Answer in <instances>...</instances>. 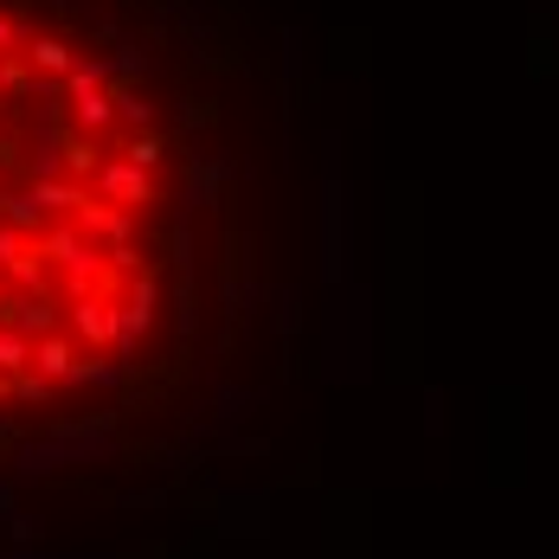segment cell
<instances>
[{
  "instance_id": "6da1fadb",
  "label": "cell",
  "mask_w": 559,
  "mask_h": 559,
  "mask_svg": "<svg viewBox=\"0 0 559 559\" xmlns=\"http://www.w3.org/2000/svg\"><path fill=\"white\" fill-rule=\"evenodd\" d=\"M110 450H116L110 418H97V425H58L52 438H26V444L13 450V476L39 483V476H58L71 463H104Z\"/></svg>"
},
{
  "instance_id": "7a4b0ae2",
  "label": "cell",
  "mask_w": 559,
  "mask_h": 559,
  "mask_svg": "<svg viewBox=\"0 0 559 559\" xmlns=\"http://www.w3.org/2000/svg\"><path fill=\"white\" fill-rule=\"evenodd\" d=\"M39 258H46L58 277H64V289H71V296H91L97 283L110 277V251H104V245H97V238H91L78 219L46 225V231H39Z\"/></svg>"
},
{
  "instance_id": "3957f363",
  "label": "cell",
  "mask_w": 559,
  "mask_h": 559,
  "mask_svg": "<svg viewBox=\"0 0 559 559\" xmlns=\"http://www.w3.org/2000/svg\"><path fill=\"white\" fill-rule=\"evenodd\" d=\"M322 283H347V180H341V142L322 135Z\"/></svg>"
},
{
  "instance_id": "277c9868",
  "label": "cell",
  "mask_w": 559,
  "mask_h": 559,
  "mask_svg": "<svg viewBox=\"0 0 559 559\" xmlns=\"http://www.w3.org/2000/svg\"><path fill=\"white\" fill-rule=\"evenodd\" d=\"M335 296L341 302H335V329H329V373L335 380H367V354H373L367 347V302L373 296L347 289V283H341Z\"/></svg>"
},
{
  "instance_id": "5b68a950",
  "label": "cell",
  "mask_w": 559,
  "mask_h": 559,
  "mask_svg": "<svg viewBox=\"0 0 559 559\" xmlns=\"http://www.w3.org/2000/svg\"><path fill=\"white\" fill-rule=\"evenodd\" d=\"M91 187H97V200H110V206H155V174L135 168L129 155H104L97 174H91Z\"/></svg>"
},
{
  "instance_id": "8992f818",
  "label": "cell",
  "mask_w": 559,
  "mask_h": 559,
  "mask_svg": "<svg viewBox=\"0 0 559 559\" xmlns=\"http://www.w3.org/2000/svg\"><path fill=\"white\" fill-rule=\"evenodd\" d=\"M155 309H162V283L148 271H135L129 283V302H122V335H116V360H135V341L155 329Z\"/></svg>"
},
{
  "instance_id": "52a82bcc",
  "label": "cell",
  "mask_w": 559,
  "mask_h": 559,
  "mask_svg": "<svg viewBox=\"0 0 559 559\" xmlns=\"http://www.w3.org/2000/svg\"><path fill=\"white\" fill-rule=\"evenodd\" d=\"M71 335L84 341V347H116V335H122V309H116L104 289L71 296Z\"/></svg>"
},
{
  "instance_id": "ba28073f",
  "label": "cell",
  "mask_w": 559,
  "mask_h": 559,
  "mask_svg": "<svg viewBox=\"0 0 559 559\" xmlns=\"http://www.w3.org/2000/svg\"><path fill=\"white\" fill-rule=\"evenodd\" d=\"M78 225L110 251V245H129V231H135V219H129V206H110V200H84L78 206Z\"/></svg>"
},
{
  "instance_id": "9c48e42d",
  "label": "cell",
  "mask_w": 559,
  "mask_h": 559,
  "mask_svg": "<svg viewBox=\"0 0 559 559\" xmlns=\"http://www.w3.org/2000/svg\"><path fill=\"white\" fill-rule=\"evenodd\" d=\"M225 180H231V162H219V155H200V162L187 168V213H213Z\"/></svg>"
},
{
  "instance_id": "30bf717a",
  "label": "cell",
  "mask_w": 559,
  "mask_h": 559,
  "mask_svg": "<svg viewBox=\"0 0 559 559\" xmlns=\"http://www.w3.org/2000/svg\"><path fill=\"white\" fill-rule=\"evenodd\" d=\"M78 347H71V335H39L33 341V373H46L52 386H71L78 380Z\"/></svg>"
},
{
  "instance_id": "8fae6325",
  "label": "cell",
  "mask_w": 559,
  "mask_h": 559,
  "mask_svg": "<svg viewBox=\"0 0 559 559\" xmlns=\"http://www.w3.org/2000/svg\"><path fill=\"white\" fill-rule=\"evenodd\" d=\"M64 104H71V129H78V135H104V129L116 122L110 84H97V91H71Z\"/></svg>"
},
{
  "instance_id": "7c38bea8",
  "label": "cell",
  "mask_w": 559,
  "mask_h": 559,
  "mask_svg": "<svg viewBox=\"0 0 559 559\" xmlns=\"http://www.w3.org/2000/svg\"><path fill=\"white\" fill-rule=\"evenodd\" d=\"M0 322H13L20 335H58V309L46 296H7V309H0Z\"/></svg>"
},
{
  "instance_id": "4fadbf2b",
  "label": "cell",
  "mask_w": 559,
  "mask_h": 559,
  "mask_svg": "<svg viewBox=\"0 0 559 559\" xmlns=\"http://www.w3.org/2000/svg\"><path fill=\"white\" fill-rule=\"evenodd\" d=\"M33 200L46 206V219H58V213H64V219H78V206H84L91 193H84L78 180H64V174H58V180H33Z\"/></svg>"
},
{
  "instance_id": "5bb4252c",
  "label": "cell",
  "mask_w": 559,
  "mask_h": 559,
  "mask_svg": "<svg viewBox=\"0 0 559 559\" xmlns=\"http://www.w3.org/2000/svg\"><path fill=\"white\" fill-rule=\"evenodd\" d=\"M26 64H33V71H46V78H64L78 58H71V46H64L58 33H33V39H26Z\"/></svg>"
},
{
  "instance_id": "9a60e30c",
  "label": "cell",
  "mask_w": 559,
  "mask_h": 559,
  "mask_svg": "<svg viewBox=\"0 0 559 559\" xmlns=\"http://www.w3.org/2000/svg\"><path fill=\"white\" fill-rule=\"evenodd\" d=\"M0 219H7V225H20V231H33V238H39V231H46V206L33 200V187H20V193H0Z\"/></svg>"
},
{
  "instance_id": "2e32d148",
  "label": "cell",
  "mask_w": 559,
  "mask_h": 559,
  "mask_svg": "<svg viewBox=\"0 0 559 559\" xmlns=\"http://www.w3.org/2000/svg\"><path fill=\"white\" fill-rule=\"evenodd\" d=\"M116 122H129V129H155V104L135 91V84H116Z\"/></svg>"
},
{
  "instance_id": "e0dca14e",
  "label": "cell",
  "mask_w": 559,
  "mask_h": 559,
  "mask_svg": "<svg viewBox=\"0 0 559 559\" xmlns=\"http://www.w3.org/2000/svg\"><path fill=\"white\" fill-rule=\"evenodd\" d=\"M33 367V335H20L13 322H0V373H26Z\"/></svg>"
},
{
  "instance_id": "ac0fdd59",
  "label": "cell",
  "mask_w": 559,
  "mask_h": 559,
  "mask_svg": "<svg viewBox=\"0 0 559 559\" xmlns=\"http://www.w3.org/2000/svg\"><path fill=\"white\" fill-rule=\"evenodd\" d=\"M26 168H33V180H58L64 174V135L58 129H46V142L26 155Z\"/></svg>"
},
{
  "instance_id": "d6986e66",
  "label": "cell",
  "mask_w": 559,
  "mask_h": 559,
  "mask_svg": "<svg viewBox=\"0 0 559 559\" xmlns=\"http://www.w3.org/2000/svg\"><path fill=\"white\" fill-rule=\"evenodd\" d=\"M122 155H129V162H135V168H162V162H168V142H162V135H155V129H135V135H129V142H122Z\"/></svg>"
},
{
  "instance_id": "ffe728a7",
  "label": "cell",
  "mask_w": 559,
  "mask_h": 559,
  "mask_svg": "<svg viewBox=\"0 0 559 559\" xmlns=\"http://www.w3.org/2000/svg\"><path fill=\"white\" fill-rule=\"evenodd\" d=\"M116 71H110V58H78L71 71H64V97L71 91H97V84H110Z\"/></svg>"
},
{
  "instance_id": "44dd1931",
  "label": "cell",
  "mask_w": 559,
  "mask_h": 559,
  "mask_svg": "<svg viewBox=\"0 0 559 559\" xmlns=\"http://www.w3.org/2000/svg\"><path fill=\"white\" fill-rule=\"evenodd\" d=\"M122 373H129V360H84L71 386H104V392H116V386H122Z\"/></svg>"
},
{
  "instance_id": "7402d4cb",
  "label": "cell",
  "mask_w": 559,
  "mask_h": 559,
  "mask_svg": "<svg viewBox=\"0 0 559 559\" xmlns=\"http://www.w3.org/2000/svg\"><path fill=\"white\" fill-rule=\"evenodd\" d=\"M26 258H33V231H20V225L0 219V277H7L13 264H26Z\"/></svg>"
},
{
  "instance_id": "603a6c76",
  "label": "cell",
  "mask_w": 559,
  "mask_h": 559,
  "mask_svg": "<svg viewBox=\"0 0 559 559\" xmlns=\"http://www.w3.org/2000/svg\"><path fill=\"white\" fill-rule=\"evenodd\" d=\"M97 162H104L97 135H71V142H64V174H97Z\"/></svg>"
},
{
  "instance_id": "cb8c5ba5",
  "label": "cell",
  "mask_w": 559,
  "mask_h": 559,
  "mask_svg": "<svg viewBox=\"0 0 559 559\" xmlns=\"http://www.w3.org/2000/svg\"><path fill=\"white\" fill-rule=\"evenodd\" d=\"M0 534H7L13 547H39V540H46V521H39V514H26V508H13Z\"/></svg>"
},
{
  "instance_id": "d4e9b609",
  "label": "cell",
  "mask_w": 559,
  "mask_h": 559,
  "mask_svg": "<svg viewBox=\"0 0 559 559\" xmlns=\"http://www.w3.org/2000/svg\"><path fill=\"white\" fill-rule=\"evenodd\" d=\"M271 309H277L271 322H277V335H283V341L302 329V296H296V289H277V296H271Z\"/></svg>"
},
{
  "instance_id": "484cf974",
  "label": "cell",
  "mask_w": 559,
  "mask_h": 559,
  "mask_svg": "<svg viewBox=\"0 0 559 559\" xmlns=\"http://www.w3.org/2000/svg\"><path fill=\"white\" fill-rule=\"evenodd\" d=\"M13 399H26V405H46V399H52V380L26 367V373H13Z\"/></svg>"
},
{
  "instance_id": "4316f807",
  "label": "cell",
  "mask_w": 559,
  "mask_h": 559,
  "mask_svg": "<svg viewBox=\"0 0 559 559\" xmlns=\"http://www.w3.org/2000/svg\"><path fill=\"white\" fill-rule=\"evenodd\" d=\"M110 71H116V78H142V71H148V52H142V46H122V39H116Z\"/></svg>"
},
{
  "instance_id": "83f0119b",
  "label": "cell",
  "mask_w": 559,
  "mask_h": 559,
  "mask_svg": "<svg viewBox=\"0 0 559 559\" xmlns=\"http://www.w3.org/2000/svg\"><path fill=\"white\" fill-rule=\"evenodd\" d=\"M26 39H33V33H26V26H20V20H13V13H0V58L26 52Z\"/></svg>"
},
{
  "instance_id": "f1b7e54d",
  "label": "cell",
  "mask_w": 559,
  "mask_h": 559,
  "mask_svg": "<svg viewBox=\"0 0 559 559\" xmlns=\"http://www.w3.org/2000/svg\"><path fill=\"white\" fill-rule=\"evenodd\" d=\"M258 405V392H238V386H219V418H245Z\"/></svg>"
},
{
  "instance_id": "f546056e",
  "label": "cell",
  "mask_w": 559,
  "mask_h": 559,
  "mask_svg": "<svg viewBox=\"0 0 559 559\" xmlns=\"http://www.w3.org/2000/svg\"><path fill=\"white\" fill-rule=\"evenodd\" d=\"M296 71H302V33L289 26V33H283V78L296 84Z\"/></svg>"
},
{
  "instance_id": "4dcf8cb0",
  "label": "cell",
  "mask_w": 559,
  "mask_h": 559,
  "mask_svg": "<svg viewBox=\"0 0 559 559\" xmlns=\"http://www.w3.org/2000/svg\"><path fill=\"white\" fill-rule=\"evenodd\" d=\"M26 84V64L20 58H0V91H20Z\"/></svg>"
},
{
  "instance_id": "1f68e13d",
  "label": "cell",
  "mask_w": 559,
  "mask_h": 559,
  "mask_svg": "<svg viewBox=\"0 0 559 559\" xmlns=\"http://www.w3.org/2000/svg\"><path fill=\"white\" fill-rule=\"evenodd\" d=\"M13 508H20V502H13V483H0V527H7V514H13Z\"/></svg>"
},
{
  "instance_id": "d6a6232c",
  "label": "cell",
  "mask_w": 559,
  "mask_h": 559,
  "mask_svg": "<svg viewBox=\"0 0 559 559\" xmlns=\"http://www.w3.org/2000/svg\"><path fill=\"white\" fill-rule=\"evenodd\" d=\"M0 559H52V554H39V547H13V554H0Z\"/></svg>"
},
{
  "instance_id": "836d02e7",
  "label": "cell",
  "mask_w": 559,
  "mask_h": 559,
  "mask_svg": "<svg viewBox=\"0 0 559 559\" xmlns=\"http://www.w3.org/2000/svg\"><path fill=\"white\" fill-rule=\"evenodd\" d=\"M46 7H58V13H71V7H78V0H46Z\"/></svg>"
},
{
  "instance_id": "e575fe53",
  "label": "cell",
  "mask_w": 559,
  "mask_h": 559,
  "mask_svg": "<svg viewBox=\"0 0 559 559\" xmlns=\"http://www.w3.org/2000/svg\"><path fill=\"white\" fill-rule=\"evenodd\" d=\"M0 309H7V283H0Z\"/></svg>"
},
{
  "instance_id": "d590c367",
  "label": "cell",
  "mask_w": 559,
  "mask_h": 559,
  "mask_svg": "<svg viewBox=\"0 0 559 559\" xmlns=\"http://www.w3.org/2000/svg\"><path fill=\"white\" fill-rule=\"evenodd\" d=\"M0 438H7V425H0Z\"/></svg>"
},
{
  "instance_id": "8d00e7d4",
  "label": "cell",
  "mask_w": 559,
  "mask_h": 559,
  "mask_svg": "<svg viewBox=\"0 0 559 559\" xmlns=\"http://www.w3.org/2000/svg\"><path fill=\"white\" fill-rule=\"evenodd\" d=\"M0 193H7V187H0Z\"/></svg>"
}]
</instances>
